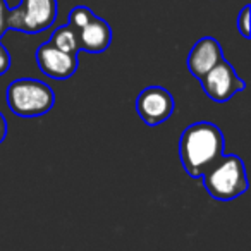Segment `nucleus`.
<instances>
[{
  "label": "nucleus",
  "mask_w": 251,
  "mask_h": 251,
  "mask_svg": "<svg viewBox=\"0 0 251 251\" xmlns=\"http://www.w3.org/2000/svg\"><path fill=\"white\" fill-rule=\"evenodd\" d=\"M224 153L226 140L213 122H193L179 138V158L186 174L193 179L201 177Z\"/></svg>",
  "instance_id": "nucleus-1"
},
{
  "label": "nucleus",
  "mask_w": 251,
  "mask_h": 251,
  "mask_svg": "<svg viewBox=\"0 0 251 251\" xmlns=\"http://www.w3.org/2000/svg\"><path fill=\"white\" fill-rule=\"evenodd\" d=\"M200 179L203 181L206 193L219 201L236 200L248 189L246 167L237 155L224 153Z\"/></svg>",
  "instance_id": "nucleus-2"
},
{
  "label": "nucleus",
  "mask_w": 251,
  "mask_h": 251,
  "mask_svg": "<svg viewBox=\"0 0 251 251\" xmlns=\"http://www.w3.org/2000/svg\"><path fill=\"white\" fill-rule=\"evenodd\" d=\"M11 112L19 117H40L49 114L55 105V93L47 83L35 77L14 79L5 91Z\"/></svg>",
  "instance_id": "nucleus-3"
},
{
  "label": "nucleus",
  "mask_w": 251,
  "mask_h": 251,
  "mask_svg": "<svg viewBox=\"0 0 251 251\" xmlns=\"http://www.w3.org/2000/svg\"><path fill=\"white\" fill-rule=\"evenodd\" d=\"M57 0H21L16 9H9V31H21L36 35L55 23Z\"/></svg>",
  "instance_id": "nucleus-4"
},
{
  "label": "nucleus",
  "mask_w": 251,
  "mask_h": 251,
  "mask_svg": "<svg viewBox=\"0 0 251 251\" xmlns=\"http://www.w3.org/2000/svg\"><path fill=\"white\" fill-rule=\"evenodd\" d=\"M200 83H201V88L206 93V97L210 100L217 101V103H226L234 95L241 93L246 88L244 79L237 76L232 64L226 59L220 60L215 67H212L200 79Z\"/></svg>",
  "instance_id": "nucleus-5"
},
{
  "label": "nucleus",
  "mask_w": 251,
  "mask_h": 251,
  "mask_svg": "<svg viewBox=\"0 0 251 251\" xmlns=\"http://www.w3.org/2000/svg\"><path fill=\"white\" fill-rule=\"evenodd\" d=\"M174 97L164 86H147L136 98V112L150 127L165 122L174 114Z\"/></svg>",
  "instance_id": "nucleus-6"
},
{
  "label": "nucleus",
  "mask_w": 251,
  "mask_h": 251,
  "mask_svg": "<svg viewBox=\"0 0 251 251\" xmlns=\"http://www.w3.org/2000/svg\"><path fill=\"white\" fill-rule=\"evenodd\" d=\"M35 57H36V64H38V69L45 76L52 77V79H59V81L69 79V77H73L76 74L77 67H79L77 55L60 52L50 42L42 43L38 47V50H36Z\"/></svg>",
  "instance_id": "nucleus-7"
},
{
  "label": "nucleus",
  "mask_w": 251,
  "mask_h": 251,
  "mask_svg": "<svg viewBox=\"0 0 251 251\" xmlns=\"http://www.w3.org/2000/svg\"><path fill=\"white\" fill-rule=\"evenodd\" d=\"M224 59L220 43L213 36H203L191 47L188 53V69L196 79H201L212 67Z\"/></svg>",
  "instance_id": "nucleus-8"
},
{
  "label": "nucleus",
  "mask_w": 251,
  "mask_h": 251,
  "mask_svg": "<svg viewBox=\"0 0 251 251\" xmlns=\"http://www.w3.org/2000/svg\"><path fill=\"white\" fill-rule=\"evenodd\" d=\"M79 50L88 53H101L112 43V28L105 19L95 16L86 26L77 31Z\"/></svg>",
  "instance_id": "nucleus-9"
},
{
  "label": "nucleus",
  "mask_w": 251,
  "mask_h": 251,
  "mask_svg": "<svg viewBox=\"0 0 251 251\" xmlns=\"http://www.w3.org/2000/svg\"><path fill=\"white\" fill-rule=\"evenodd\" d=\"M55 49H59L60 52L71 53V55H77L79 52V40H77V31L74 28H71L69 25H64L60 28H57L52 33L49 40Z\"/></svg>",
  "instance_id": "nucleus-10"
},
{
  "label": "nucleus",
  "mask_w": 251,
  "mask_h": 251,
  "mask_svg": "<svg viewBox=\"0 0 251 251\" xmlns=\"http://www.w3.org/2000/svg\"><path fill=\"white\" fill-rule=\"evenodd\" d=\"M93 18H95V12L91 11L90 7H86V5H77V7H74L73 11L69 12V23H67V25L76 29V31H79V29L83 28V26H86Z\"/></svg>",
  "instance_id": "nucleus-11"
},
{
  "label": "nucleus",
  "mask_w": 251,
  "mask_h": 251,
  "mask_svg": "<svg viewBox=\"0 0 251 251\" xmlns=\"http://www.w3.org/2000/svg\"><path fill=\"white\" fill-rule=\"evenodd\" d=\"M250 16H251V5H244L237 16V29L241 36L246 40L251 38V26H250Z\"/></svg>",
  "instance_id": "nucleus-12"
},
{
  "label": "nucleus",
  "mask_w": 251,
  "mask_h": 251,
  "mask_svg": "<svg viewBox=\"0 0 251 251\" xmlns=\"http://www.w3.org/2000/svg\"><path fill=\"white\" fill-rule=\"evenodd\" d=\"M7 16H9V5L7 0H0V40L5 33L9 31L7 28Z\"/></svg>",
  "instance_id": "nucleus-13"
},
{
  "label": "nucleus",
  "mask_w": 251,
  "mask_h": 251,
  "mask_svg": "<svg viewBox=\"0 0 251 251\" xmlns=\"http://www.w3.org/2000/svg\"><path fill=\"white\" fill-rule=\"evenodd\" d=\"M11 62H12L11 53H9V50L0 43V76L11 69Z\"/></svg>",
  "instance_id": "nucleus-14"
},
{
  "label": "nucleus",
  "mask_w": 251,
  "mask_h": 251,
  "mask_svg": "<svg viewBox=\"0 0 251 251\" xmlns=\"http://www.w3.org/2000/svg\"><path fill=\"white\" fill-rule=\"evenodd\" d=\"M5 138H7V121H5V117L0 112V145L4 143Z\"/></svg>",
  "instance_id": "nucleus-15"
}]
</instances>
